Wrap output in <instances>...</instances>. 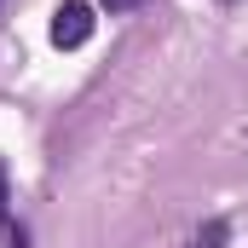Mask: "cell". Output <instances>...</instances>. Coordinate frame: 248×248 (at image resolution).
<instances>
[{
	"instance_id": "1",
	"label": "cell",
	"mask_w": 248,
	"mask_h": 248,
	"mask_svg": "<svg viewBox=\"0 0 248 248\" xmlns=\"http://www.w3.org/2000/svg\"><path fill=\"white\" fill-rule=\"evenodd\" d=\"M93 29H98V17H93V6H87V0H63L58 12H52V46H58V52L87 46V41H93Z\"/></svg>"
},
{
	"instance_id": "2",
	"label": "cell",
	"mask_w": 248,
	"mask_h": 248,
	"mask_svg": "<svg viewBox=\"0 0 248 248\" xmlns=\"http://www.w3.org/2000/svg\"><path fill=\"white\" fill-rule=\"evenodd\" d=\"M231 243V219H219V214H214V219H202V225H196V237H190V248H225Z\"/></svg>"
},
{
	"instance_id": "3",
	"label": "cell",
	"mask_w": 248,
	"mask_h": 248,
	"mask_svg": "<svg viewBox=\"0 0 248 248\" xmlns=\"http://www.w3.org/2000/svg\"><path fill=\"white\" fill-rule=\"evenodd\" d=\"M12 231V190H6V162H0V237Z\"/></svg>"
},
{
	"instance_id": "4",
	"label": "cell",
	"mask_w": 248,
	"mask_h": 248,
	"mask_svg": "<svg viewBox=\"0 0 248 248\" xmlns=\"http://www.w3.org/2000/svg\"><path fill=\"white\" fill-rule=\"evenodd\" d=\"M98 6H104V12H110V17H122V12H139V6H144V0H98Z\"/></svg>"
},
{
	"instance_id": "5",
	"label": "cell",
	"mask_w": 248,
	"mask_h": 248,
	"mask_svg": "<svg viewBox=\"0 0 248 248\" xmlns=\"http://www.w3.org/2000/svg\"><path fill=\"white\" fill-rule=\"evenodd\" d=\"M6 248H29V237H23V225H17V231H6Z\"/></svg>"
},
{
	"instance_id": "6",
	"label": "cell",
	"mask_w": 248,
	"mask_h": 248,
	"mask_svg": "<svg viewBox=\"0 0 248 248\" xmlns=\"http://www.w3.org/2000/svg\"><path fill=\"white\" fill-rule=\"evenodd\" d=\"M219 6H243V0H219Z\"/></svg>"
},
{
	"instance_id": "7",
	"label": "cell",
	"mask_w": 248,
	"mask_h": 248,
	"mask_svg": "<svg viewBox=\"0 0 248 248\" xmlns=\"http://www.w3.org/2000/svg\"><path fill=\"white\" fill-rule=\"evenodd\" d=\"M0 12H6V0H0Z\"/></svg>"
}]
</instances>
